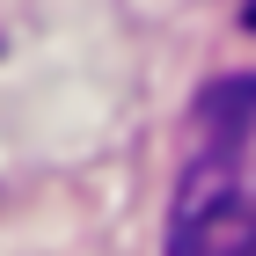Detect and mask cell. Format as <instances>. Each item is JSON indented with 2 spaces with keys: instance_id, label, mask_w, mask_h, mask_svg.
Here are the masks:
<instances>
[{
  "instance_id": "1",
  "label": "cell",
  "mask_w": 256,
  "mask_h": 256,
  "mask_svg": "<svg viewBox=\"0 0 256 256\" xmlns=\"http://www.w3.org/2000/svg\"><path fill=\"white\" fill-rule=\"evenodd\" d=\"M168 256H256V168L249 146H205L183 161Z\"/></svg>"
},
{
  "instance_id": "2",
  "label": "cell",
  "mask_w": 256,
  "mask_h": 256,
  "mask_svg": "<svg viewBox=\"0 0 256 256\" xmlns=\"http://www.w3.org/2000/svg\"><path fill=\"white\" fill-rule=\"evenodd\" d=\"M256 132V74H227L198 96V118H190V154L205 146H249Z\"/></svg>"
},
{
  "instance_id": "3",
  "label": "cell",
  "mask_w": 256,
  "mask_h": 256,
  "mask_svg": "<svg viewBox=\"0 0 256 256\" xmlns=\"http://www.w3.org/2000/svg\"><path fill=\"white\" fill-rule=\"evenodd\" d=\"M249 30H256V8H249Z\"/></svg>"
}]
</instances>
